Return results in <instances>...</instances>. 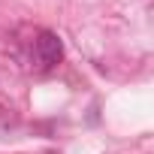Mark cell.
<instances>
[{
	"instance_id": "1",
	"label": "cell",
	"mask_w": 154,
	"mask_h": 154,
	"mask_svg": "<svg viewBox=\"0 0 154 154\" xmlns=\"http://www.w3.org/2000/svg\"><path fill=\"white\" fill-rule=\"evenodd\" d=\"M33 51H36V60H39V66L51 69V66H57V63H60V57H63V42H60V36H57V33H51V30H42V33L36 36V45H33Z\"/></svg>"
}]
</instances>
